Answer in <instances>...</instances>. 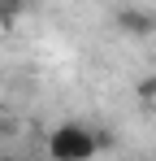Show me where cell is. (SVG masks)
<instances>
[{
	"instance_id": "cell-1",
	"label": "cell",
	"mask_w": 156,
	"mask_h": 161,
	"mask_svg": "<svg viewBox=\"0 0 156 161\" xmlns=\"http://www.w3.org/2000/svg\"><path fill=\"white\" fill-rule=\"evenodd\" d=\"M104 139H96L91 126H82V122H61V126H52V135L44 139V148H48V157L56 161H87L100 153Z\"/></svg>"
},
{
	"instance_id": "cell-2",
	"label": "cell",
	"mask_w": 156,
	"mask_h": 161,
	"mask_svg": "<svg viewBox=\"0 0 156 161\" xmlns=\"http://www.w3.org/2000/svg\"><path fill=\"white\" fill-rule=\"evenodd\" d=\"M117 31H126V35H152L156 18L143 13V9H117Z\"/></svg>"
},
{
	"instance_id": "cell-3",
	"label": "cell",
	"mask_w": 156,
	"mask_h": 161,
	"mask_svg": "<svg viewBox=\"0 0 156 161\" xmlns=\"http://www.w3.org/2000/svg\"><path fill=\"white\" fill-rule=\"evenodd\" d=\"M18 13H22V0H0V26H9Z\"/></svg>"
},
{
	"instance_id": "cell-4",
	"label": "cell",
	"mask_w": 156,
	"mask_h": 161,
	"mask_svg": "<svg viewBox=\"0 0 156 161\" xmlns=\"http://www.w3.org/2000/svg\"><path fill=\"white\" fill-rule=\"evenodd\" d=\"M134 92H139V100H156V74H152V79H139Z\"/></svg>"
},
{
	"instance_id": "cell-5",
	"label": "cell",
	"mask_w": 156,
	"mask_h": 161,
	"mask_svg": "<svg viewBox=\"0 0 156 161\" xmlns=\"http://www.w3.org/2000/svg\"><path fill=\"white\" fill-rule=\"evenodd\" d=\"M0 126H4V122H0Z\"/></svg>"
}]
</instances>
